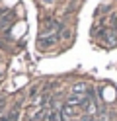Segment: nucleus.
<instances>
[{"label": "nucleus", "mask_w": 117, "mask_h": 121, "mask_svg": "<svg viewBox=\"0 0 117 121\" xmlns=\"http://www.w3.org/2000/svg\"><path fill=\"white\" fill-rule=\"evenodd\" d=\"M86 90H88V86H86L84 82H78V84L72 86V94L74 96H86Z\"/></svg>", "instance_id": "obj_3"}, {"label": "nucleus", "mask_w": 117, "mask_h": 121, "mask_svg": "<svg viewBox=\"0 0 117 121\" xmlns=\"http://www.w3.org/2000/svg\"><path fill=\"white\" fill-rule=\"evenodd\" d=\"M41 2H43V6H53L55 0H41Z\"/></svg>", "instance_id": "obj_5"}, {"label": "nucleus", "mask_w": 117, "mask_h": 121, "mask_svg": "<svg viewBox=\"0 0 117 121\" xmlns=\"http://www.w3.org/2000/svg\"><path fill=\"white\" fill-rule=\"evenodd\" d=\"M12 20H14V14L10 10H6V12H0V29H4L12 24Z\"/></svg>", "instance_id": "obj_2"}, {"label": "nucleus", "mask_w": 117, "mask_h": 121, "mask_svg": "<svg viewBox=\"0 0 117 121\" xmlns=\"http://www.w3.org/2000/svg\"><path fill=\"white\" fill-rule=\"evenodd\" d=\"M59 37H61V33H53V35H45V37H39V47H43V49L51 47V45H55V43L59 41Z\"/></svg>", "instance_id": "obj_1"}, {"label": "nucleus", "mask_w": 117, "mask_h": 121, "mask_svg": "<svg viewBox=\"0 0 117 121\" xmlns=\"http://www.w3.org/2000/svg\"><path fill=\"white\" fill-rule=\"evenodd\" d=\"M72 2H76V0H72Z\"/></svg>", "instance_id": "obj_7"}, {"label": "nucleus", "mask_w": 117, "mask_h": 121, "mask_svg": "<svg viewBox=\"0 0 117 121\" xmlns=\"http://www.w3.org/2000/svg\"><path fill=\"white\" fill-rule=\"evenodd\" d=\"M4 109V100H0V111Z\"/></svg>", "instance_id": "obj_6"}, {"label": "nucleus", "mask_w": 117, "mask_h": 121, "mask_svg": "<svg viewBox=\"0 0 117 121\" xmlns=\"http://www.w3.org/2000/svg\"><path fill=\"white\" fill-rule=\"evenodd\" d=\"M78 121H94V115H88V113H86V115H82Z\"/></svg>", "instance_id": "obj_4"}]
</instances>
